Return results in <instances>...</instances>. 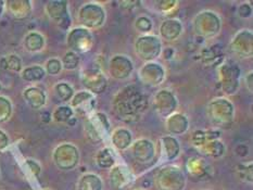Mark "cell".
I'll return each mask as SVG.
<instances>
[{
    "label": "cell",
    "instance_id": "e0dca14e",
    "mask_svg": "<svg viewBox=\"0 0 253 190\" xmlns=\"http://www.w3.org/2000/svg\"><path fill=\"white\" fill-rule=\"evenodd\" d=\"M95 98L91 95V92L80 91L73 97L72 107L81 113H90L95 108Z\"/></svg>",
    "mask_w": 253,
    "mask_h": 190
},
{
    "label": "cell",
    "instance_id": "4dcf8cb0",
    "mask_svg": "<svg viewBox=\"0 0 253 190\" xmlns=\"http://www.w3.org/2000/svg\"><path fill=\"white\" fill-rule=\"evenodd\" d=\"M48 72L50 74H57L61 70V63H60L57 59H51L50 61L47 63Z\"/></svg>",
    "mask_w": 253,
    "mask_h": 190
},
{
    "label": "cell",
    "instance_id": "3957f363",
    "mask_svg": "<svg viewBox=\"0 0 253 190\" xmlns=\"http://www.w3.org/2000/svg\"><path fill=\"white\" fill-rule=\"evenodd\" d=\"M185 184L184 173L175 166L162 168L157 176V186L160 190H183Z\"/></svg>",
    "mask_w": 253,
    "mask_h": 190
},
{
    "label": "cell",
    "instance_id": "f546056e",
    "mask_svg": "<svg viewBox=\"0 0 253 190\" xmlns=\"http://www.w3.org/2000/svg\"><path fill=\"white\" fill-rule=\"evenodd\" d=\"M63 64L68 70H73L74 68H76V65L79 64V57L76 56L75 52L71 51L65 54V57L63 59Z\"/></svg>",
    "mask_w": 253,
    "mask_h": 190
},
{
    "label": "cell",
    "instance_id": "9c48e42d",
    "mask_svg": "<svg viewBox=\"0 0 253 190\" xmlns=\"http://www.w3.org/2000/svg\"><path fill=\"white\" fill-rule=\"evenodd\" d=\"M81 21L87 27H99L101 26L104 21V11L100 5L87 4L81 10L80 12Z\"/></svg>",
    "mask_w": 253,
    "mask_h": 190
},
{
    "label": "cell",
    "instance_id": "e575fe53",
    "mask_svg": "<svg viewBox=\"0 0 253 190\" xmlns=\"http://www.w3.org/2000/svg\"><path fill=\"white\" fill-rule=\"evenodd\" d=\"M252 80H253V73L250 72L248 75H247L246 83H247V86H248V88H249V90H250L251 92H252V89H253V83H252Z\"/></svg>",
    "mask_w": 253,
    "mask_h": 190
},
{
    "label": "cell",
    "instance_id": "603a6c76",
    "mask_svg": "<svg viewBox=\"0 0 253 190\" xmlns=\"http://www.w3.org/2000/svg\"><path fill=\"white\" fill-rule=\"evenodd\" d=\"M221 136V133L217 130H209V132H203V130H197V132L192 136V143L196 145L198 148L206 144L207 140H217V138Z\"/></svg>",
    "mask_w": 253,
    "mask_h": 190
},
{
    "label": "cell",
    "instance_id": "d4e9b609",
    "mask_svg": "<svg viewBox=\"0 0 253 190\" xmlns=\"http://www.w3.org/2000/svg\"><path fill=\"white\" fill-rule=\"evenodd\" d=\"M202 152L205 154L209 156H213V157H219L224 154L225 151V147L223 143L218 140H212L209 141L208 144H205L202 147Z\"/></svg>",
    "mask_w": 253,
    "mask_h": 190
},
{
    "label": "cell",
    "instance_id": "44dd1931",
    "mask_svg": "<svg viewBox=\"0 0 253 190\" xmlns=\"http://www.w3.org/2000/svg\"><path fill=\"white\" fill-rule=\"evenodd\" d=\"M79 190H102L101 178L95 174H86L81 178Z\"/></svg>",
    "mask_w": 253,
    "mask_h": 190
},
{
    "label": "cell",
    "instance_id": "83f0119b",
    "mask_svg": "<svg viewBox=\"0 0 253 190\" xmlns=\"http://www.w3.org/2000/svg\"><path fill=\"white\" fill-rule=\"evenodd\" d=\"M43 75H45V71L41 67H31L23 72V78L26 80H38L42 79Z\"/></svg>",
    "mask_w": 253,
    "mask_h": 190
},
{
    "label": "cell",
    "instance_id": "8992f818",
    "mask_svg": "<svg viewBox=\"0 0 253 190\" xmlns=\"http://www.w3.org/2000/svg\"><path fill=\"white\" fill-rule=\"evenodd\" d=\"M83 83L86 88L89 89L93 94H101L107 88L108 81L107 78L104 77V75L99 68L87 70L83 74Z\"/></svg>",
    "mask_w": 253,
    "mask_h": 190
},
{
    "label": "cell",
    "instance_id": "8fae6325",
    "mask_svg": "<svg viewBox=\"0 0 253 190\" xmlns=\"http://www.w3.org/2000/svg\"><path fill=\"white\" fill-rule=\"evenodd\" d=\"M196 21L199 22V23L206 24L205 26H201V30H199L200 27L199 29H196V31L199 30L197 32L198 34L203 37H212L216 35L219 30V25H221V22H219L217 15L212 12H208V11L198 15Z\"/></svg>",
    "mask_w": 253,
    "mask_h": 190
},
{
    "label": "cell",
    "instance_id": "52a82bcc",
    "mask_svg": "<svg viewBox=\"0 0 253 190\" xmlns=\"http://www.w3.org/2000/svg\"><path fill=\"white\" fill-rule=\"evenodd\" d=\"M233 52L239 58H248L252 56V33L250 31H241L230 45Z\"/></svg>",
    "mask_w": 253,
    "mask_h": 190
},
{
    "label": "cell",
    "instance_id": "9a60e30c",
    "mask_svg": "<svg viewBox=\"0 0 253 190\" xmlns=\"http://www.w3.org/2000/svg\"><path fill=\"white\" fill-rule=\"evenodd\" d=\"M133 181V174L128 167L124 165L114 166L110 173V184L114 189H121L127 186Z\"/></svg>",
    "mask_w": 253,
    "mask_h": 190
},
{
    "label": "cell",
    "instance_id": "5b68a950",
    "mask_svg": "<svg viewBox=\"0 0 253 190\" xmlns=\"http://www.w3.org/2000/svg\"><path fill=\"white\" fill-rule=\"evenodd\" d=\"M135 48L142 60L150 61L161 53V41L157 36L145 35L137 39Z\"/></svg>",
    "mask_w": 253,
    "mask_h": 190
},
{
    "label": "cell",
    "instance_id": "6da1fadb",
    "mask_svg": "<svg viewBox=\"0 0 253 190\" xmlns=\"http://www.w3.org/2000/svg\"><path fill=\"white\" fill-rule=\"evenodd\" d=\"M148 106V97L131 85L121 90L114 99L115 113L126 122H136L140 114L147 110Z\"/></svg>",
    "mask_w": 253,
    "mask_h": 190
},
{
    "label": "cell",
    "instance_id": "ffe728a7",
    "mask_svg": "<svg viewBox=\"0 0 253 190\" xmlns=\"http://www.w3.org/2000/svg\"><path fill=\"white\" fill-rule=\"evenodd\" d=\"M160 144L162 145L163 152L168 160H174L179 154V144L175 138L170 137V136H166L161 139Z\"/></svg>",
    "mask_w": 253,
    "mask_h": 190
},
{
    "label": "cell",
    "instance_id": "277c9868",
    "mask_svg": "<svg viewBox=\"0 0 253 190\" xmlns=\"http://www.w3.org/2000/svg\"><path fill=\"white\" fill-rule=\"evenodd\" d=\"M110 124L107 116L103 113H93L87 118L85 129L87 136L92 143H101L106 135L109 133Z\"/></svg>",
    "mask_w": 253,
    "mask_h": 190
},
{
    "label": "cell",
    "instance_id": "7a4b0ae2",
    "mask_svg": "<svg viewBox=\"0 0 253 190\" xmlns=\"http://www.w3.org/2000/svg\"><path fill=\"white\" fill-rule=\"evenodd\" d=\"M209 116L218 127H228L233 122L234 107L226 99H215L210 102L208 109Z\"/></svg>",
    "mask_w": 253,
    "mask_h": 190
},
{
    "label": "cell",
    "instance_id": "7402d4cb",
    "mask_svg": "<svg viewBox=\"0 0 253 190\" xmlns=\"http://www.w3.org/2000/svg\"><path fill=\"white\" fill-rule=\"evenodd\" d=\"M112 143L120 150H124L131 144V135L127 129L119 128L112 135Z\"/></svg>",
    "mask_w": 253,
    "mask_h": 190
},
{
    "label": "cell",
    "instance_id": "484cf974",
    "mask_svg": "<svg viewBox=\"0 0 253 190\" xmlns=\"http://www.w3.org/2000/svg\"><path fill=\"white\" fill-rule=\"evenodd\" d=\"M237 173L240 181L244 183H252L253 181V165L252 163H240L237 166Z\"/></svg>",
    "mask_w": 253,
    "mask_h": 190
},
{
    "label": "cell",
    "instance_id": "4316f807",
    "mask_svg": "<svg viewBox=\"0 0 253 190\" xmlns=\"http://www.w3.org/2000/svg\"><path fill=\"white\" fill-rule=\"evenodd\" d=\"M188 170L191 175L195 176H203L206 174V165L199 159H191L188 163Z\"/></svg>",
    "mask_w": 253,
    "mask_h": 190
},
{
    "label": "cell",
    "instance_id": "836d02e7",
    "mask_svg": "<svg viewBox=\"0 0 253 190\" xmlns=\"http://www.w3.org/2000/svg\"><path fill=\"white\" fill-rule=\"evenodd\" d=\"M120 4L122 5L124 9H135L136 5H139L140 1H130V0H125V1H120Z\"/></svg>",
    "mask_w": 253,
    "mask_h": 190
},
{
    "label": "cell",
    "instance_id": "5bb4252c",
    "mask_svg": "<svg viewBox=\"0 0 253 190\" xmlns=\"http://www.w3.org/2000/svg\"><path fill=\"white\" fill-rule=\"evenodd\" d=\"M131 70H133V63L124 56H115L110 61V73L114 78H126L130 74Z\"/></svg>",
    "mask_w": 253,
    "mask_h": 190
},
{
    "label": "cell",
    "instance_id": "ac0fdd59",
    "mask_svg": "<svg viewBox=\"0 0 253 190\" xmlns=\"http://www.w3.org/2000/svg\"><path fill=\"white\" fill-rule=\"evenodd\" d=\"M181 30H183V26H181V23L179 21L167 20L162 23L160 32L164 39L174 40L180 35Z\"/></svg>",
    "mask_w": 253,
    "mask_h": 190
},
{
    "label": "cell",
    "instance_id": "d6986e66",
    "mask_svg": "<svg viewBox=\"0 0 253 190\" xmlns=\"http://www.w3.org/2000/svg\"><path fill=\"white\" fill-rule=\"evenodd\" d=\"M168 128L173 134H183L188 128V119L181 114H174L168 119Z\"/></svg>",
    "mask_w": 253,
    "mask_h": 190
},
{
    "label": "cell",
    "instance_id": "7c38bea8",
    "mask_svg": "<svg viewBox=\"0 0 253 190\" xmlns=\"http://www.w3.org/2000/svg\"><path fill=\"white\" fill-rule=\"evenodd\" d=\"M177 107L175 97L168 90L159 91L155 97V108L157 112L162 116L170 115Z\"/></svg>",
    "mask_w": 253,
    "mask_h": 190
},
{
    "label": "cell",
    "instance_id": "2e32d148",
    "mask_svg": "<svg viewBox=\"0 0 253 190\" xmlns=\"http://www.w3.org/2000/svg\"><path fill=\"white\" fill-rule=\"evenodd\" d=\"M133 154L136 161L144 164V163L150 162L153 159V156H155V147L149 140H137L133 147Z\"/></svg>",
    "mask_w": 253,
    "mask_h": 190
},
{
    "label": "cell",
    "instance_id": "1f68e13d",
    "mask_svg": "<svg viewBox=\"0 0 253 190\" xmlns=\"http://www.w3.org/2000/svg\"><path fill=\"white\" fill-rule=\"evenodd\" d=\"M159 7V10L161 11H169L170 9H173L176 4H177V1H172V0H162V1H157L156 2Z\"/></svg>",
    "mask_w": 253,
    "mask_h": 190
},
{
    "label": "cell",
    "instance_id": "30bf717a",
    "mask_svg": "<svg viewBox=\"0 0 253 190\" xmlns=\"http://www.w3.org/2000/svg\"><path fill=\"white\" fill-rule=\"evenodd\" d=\"M221 77L223 90L226 94H234L239 85L240 71L237 67H232L229 64H224L221 68Z\"/></svg>",
    "mask_w": 253,
    "mask_h": 190
},
{
    "label": "cell",
    "instance_id": "d6a6232c",
    "mask_svg": "<svg viewBox=\"0 0 253 190\" xmlns=\"http://www.w3.org/2000/svg\"><path fill=\"white\" fill-rule=\"evenodd\" d=\"M239 15L241 18H249L252 13V9H251V5L244 3L243 5H240V8L238 10Z\"/></svg>",
    "mask_w": 253,
    "mask_h": 190
},
{
    "label": "cell",
    "instance_id": "4fadbf2b",
    "mask_svg": "<svg viewBox=\"0 0 253 190\" xmlns=\"http://www.w3.org/2000/svg\"><path fill=\"white\" fill-rule=\"evenodd\" d=\"M164 70L160 64L147 63L140 70V78L145 84L157 86L164 79Z\"/></svg>",
    "mask_w": 253,
    "mask_h": 190
},
{
    "label": "cell",
    "instance_id": "cb8c5ba5",
    "mask_svg": "<svg viewBox=\"0 0 253 190\" xmlns=\"http://www.w3.org/2000/svg\"><path fill=\"white\" fill-rule=\"evenodd\" d=\"M97 164L101 168H110L114 165L115 156L113 151L110 148H104L98 152L96 157Z\"/></svg>",
    "mask_w": 253,
    "mask_h": 190
},
{
    "label": "cell",
    "instance_id": "ba28073f",
    "mask_svg": "<svg viewBox=\"0 0 253 190\" xmlns=\"http://www.w3.org/2000/svg\"><path fill=\"white\" fill-rule=\"evenodd\" d=\"M69 46L79 52H87L92 46V36L85 29H75L69 35Z\"/></svg>",
    "mask_w": 253,
    "mask_h": 190
},
{
    "label": "cell",
    "instance_id": "f1b7e54d",
    "mask_svg": "<svg viewBox=\"0 0 253 190\" xmlns=\"http://www.w3.org/2000/svg\"><path fill=\"white\" fill-rule=\"evenodd\" d=\"M135 27L141 33H148L152 29V22L147 16H140L136 20Z\"/></svg>",
    "mask_w": 253,
    "mask_h": 190
}]
</instances>
